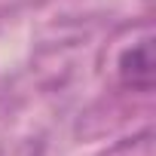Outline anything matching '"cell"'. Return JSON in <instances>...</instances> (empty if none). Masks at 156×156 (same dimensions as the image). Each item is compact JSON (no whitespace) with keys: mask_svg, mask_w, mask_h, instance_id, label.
Returning a JSON list of instances; mask_svg holds the SVG:
<instances>
[{"mask_svg":"<svg viewBox=\"0 0 156 156\" xmlns=\"http://www.w3.org/2000/svg\"><path fill=\"white\" fill-rule=\"evenodd\" d=\"M119 76L132 89H150L153 86V40H141L132 49L119 55Z\"/></svg>","mask_w":156,"mask_h":156,"instance_id":"cell-1","label":"cell"}]
</instances>
